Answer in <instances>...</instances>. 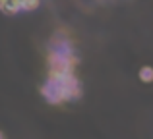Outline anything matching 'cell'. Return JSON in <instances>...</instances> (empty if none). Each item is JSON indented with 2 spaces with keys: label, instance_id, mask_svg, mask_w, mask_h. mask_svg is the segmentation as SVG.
Listing matches in <instances>:
<instances>
[{
  "label": "cell",
  "instance_id": "cell-1",
  "mask_svg": "<svg viewBox=\"0 0 153 139\" xmlns=\"http://www.w3.org/2000/svg\"><path fill=\"white\" fill-rule=\"evenodd\" d=\"M41 93L51 104H60L64 101H74V99L82 97V85H79L76 74H72L60 81H47Z\"/></svg>",
  "mask_w": 153,
  "mask_h": 139
},
{
  "label": "cell",
  "instance_id": "cell-2",
  "mask_svg": "<svg viewBox=\"0 0 153 139\" xmlns=\"http://www.w3.org/2000/svg\"><path fill=\"white\" fill-rule=\"evenodd\" d=\"M22 10H23V0H8L6 6L2 8V12L8 14V15H14V14H18V12H22Z\"/></svg>",
  "mask_w": 153,
  "mask_h": 139
},
{
  "label": "cell",
  "instance_id": "cell-3",
  "mask_svg": "<svg viewBox=\"0 0 153 139\" xmlns=\"http://www.w3.org/2000/svg\"><path fill=\"white\" fill-rule=\"evenodd\" d=\"M138 75H140V79H142L143 83H151L153 81V68L151 66H142L138 71Z\"/></svg>",
  "mask_w": 153,
  "mask_h": 139
},
{
  "label": "cell",
  "instance_id": "cell-4",
  "mask_svg": "<svg viewBox=\"0 0 153 139\" xmlns=\"http://www.w3.org/2000/svg\"><path fill=\"white\" fill-rule=\"evenodd\" d=\"M41 6V0H23V12H35Z\"/></svg>",
  "mask_w": 153,
  "mask_h": 139
},
{
  "label": "cell",
  "instance_id": "cell-5",
  "mask_svg": "<svg viewBox=\"0 0 153 139\" xmlns=\"http://www.w3.org/2000/svg\"><path fill=\"white\" fill-rule=\"evenodd\" d=\"M6 2H8V0H0V10H2V8L6 6Z\"/></svg>",
  "mask_w": 153,
  "mask_h": 139
},
{
  "label": "cell",
  "instance_id": "cell-6",
  "mask_svg": "<svg viewBox=\"0 0 153 139\" xmlns=\"http://www.w3.org/2000/svg\"><path fill=\"white\" fill-rule=\"evenodd\" d=\"M0 139H6V137H4V135H2V132H0Z\"/></svg>",
  "mask_w": 153,
  "mask_h": 139
}]
</instances>
